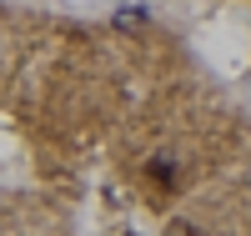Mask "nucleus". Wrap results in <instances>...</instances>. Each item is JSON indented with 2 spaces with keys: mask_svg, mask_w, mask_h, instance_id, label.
<instances>
[{
  "mask_svg": "<svg viewBox=\"0 0 251 236\" xmlns=\"http://www.w3.org/2000/svg\"><path fill=\"white\" fill-rule=\"evenodd\" d=\"M146 171H151V181H156V186H176V166H166V161H151Z\"/></svg>",
  "mask_w": 251,
  "mask_h": 236,
  "instance_id": "obj_1",
  "label": "nucleus"
}]
</instances>
